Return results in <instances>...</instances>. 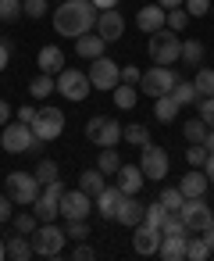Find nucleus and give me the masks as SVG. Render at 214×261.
Instances as JSON below:
<instances>
[{"label":"nucleus","instance_id":"7ed1b4c3","mask_svg":"<svg viewBox=\"0 0 214 261\" xmlns=\"http://www.w3.org/2000/svg\"><path fill=\"white\" fill-rule=\"evenodd\" d=\"M29 240H33V254H36V257H57V254L65 250V243H68L65 229L54 225V222H40Z\"/></svg>","mask_w":214,"mask_h":261},{"label":"nucleus","instance_id":"20e7f679","mask_svg":"<svg viewBox=\"0 0 214 261\" xmlns=\"http://www.w3.org/2000/svg\"><path fill=\"white\" fill-rule=\"evenodd\" d=\"M4 193L15 200V204H22V207H33V200L40 197V190H43V182L36 179V172H11L8 179H4Z\"/></svg>","mask_w":214,"mask_h":261},{"label":"nucleus","instance_id":"c9c22d12","mask_svg":"<svg viewBox=\"0 0 214 261\" xmlns=\"http://www.w3.org/2000/svg\"><path fill=\"white\" fill-rule=\"evenodd\" d=\"M36 179H40V182H54V179H61L57 161H54V158H40V165H36Z\"/></svg>","mask_w":214,"mask_h":261},{"label":"nucleus","instance_id":"09e8293b","mask_svg":"<svg viewBox=\"0 0 214 261\" xmlns=\"http://www.w3.org/2000/svg\"><path fill=\"white\" fill-rule=\"evenodd\" d=\"M200 118L207 122V129H214V97H200Z\"/></svg>","mask_w":214,"mask_h":261},{"label":"nucleus","instance_id":"79ce46f5","mask_svg":"<svg viewBox=\"0 0 214 261\" xmlns=\"http://www.w3.org/2000/svg\"><path fill=\"white\" fill-rule=\"evenodd\" d=\"M22 15V0H0V22H18Z\"/></svg>","mask_w":214,"mask_h":261},{"label":"nucleus","instance_id":"f8f14e48","mask_svg":"<svg viewBox=\"0 0 214 261\" xmlns=\"http://www.w3.org/2000/svg\"><path fill=\"white\" fill-rule=\"evenodd\" d=\"M178 215H182V222L189 225V232H203V229L214 222V211L207 207L203 197H186V204L178 207Z\"/></svg>","mask_w":214,"mask_h":261},{"label":"nucleus","instance_id":"e433bc0d","mask_svg":"<svg viewBox=\"0 0 214 261\" xmlns=\"http://www.w3.org/2000/svg\"><path fill=\"white\" fill-rule=\"evenodd\" d=\"M210 254H214V250L207 247V240H203V236H196V240H189V243H186V257H189V261H203V257H210Z\"/></svg>","mask_w":214,"mask_h":261},{"label":"nucleus","instance_id":"1a4fd4ad","mask_svg":"<svg viewBox=\"0 0 214 261\" xmlns=\"http://www.w3.org/2000/svg\"><path fill=\"white\" fill-rule=\"evenodd\" d=\"M86 140L97 143V147H114L121 140V122L107 118V115H97V118L86 122Z\"/></svg>","mask_w":214,"mask_h":261},{"label":"nucleus","instance_id":"5fc2aeb1","mask_svg":"<svg viewBox=\"0 0 214 261\" xmlns=\"http://www.w3.org/2000/svg\"><path fill=\"white\" fill-rule=\"evenodd\" d=\"M8 61H11V40H0V72L8 68Z\"/></svg>","mask_w":214,"mask_h":261},{"label":"nucleus","instance_id":"423d86ee","mask_svg":"<svg viewBox=\"0 0 214 261\" xmlns=\"http://www.w3.org/2000/svg\"><path fill=\"white\" fill-rule=\"evenodd\" d=\"M61 193H65V182H61V179L43 182L40 197L33 200V215H36L40 222H54V218L61 215Z\"/></svg>","mask_w":214,"mask_h":261},{"label":"nucleus","instance_id":"72a5a7b5","mask_svg":"<svg viewBox=\"0 0 214 261\" xmlns=\"http://www.w3.org/2000/svg\"><path fill=\"white\" fill-rule=\"evenodd\" d=\"M111 93H114V104H118L121 111H132V108H136V86H129V83H118Z\"/></svg>","mask_w":214,"mask_h":261},{"label":"nucleus","instance_id":"bf43d9fd","mask_svg":"<svg viewBox=\"0 0 214 261\" xmlns=\"http://www.w3.org/2000/svg\"><path fill=\"white\" fill-rule=\"evenodd\" d=\"M200 236H203V240H207V247H210V250H214V222H210V225H207V229H203V232H200Z\"/></svg>","mask_w":214,"mask_h":261},{"label":"nucleus","instance_id":"7c9ffc66","mask_svg":"<svg viewBox=\"0 0 214 261\" xmlns=\"http://www.w3.org/2000/svg\"><path fill=\"white\" fill-rule=\"evenodd\" d=\"M121 140H129L132 147H146V143H150V129H146V125H139V122L121 125Z\"/></svg>","mask_w":214,"mask_h":261},{"label":"nucleus","instance_id":"9d476101","mask_svg":"<svg viewBox=\"0 0 214 261\" xmlns=\"http://www.w3.org/2000/svg\"><path fill=\"white\" fill-rule=\"evenodd\" d=\"M33 143H36V133L25 122H8L4 133H0V147L8 154H25V150H33Z\"/></svg>","mask_w":214,"mask_h":261},{"label":"nucleus","instance_id":"b1692460","mask_svg":"<svg viewBox=\"0 0 214 261\" xmlns=\"http://www.w3.org/2000/svg\"><path fill=\"white\" fill-rule=\"evenodd\" d=\"M154 118L157 122H175L178 118V100L171 97V93H161V97H154Z\"/></svg>","mask_w":214,"mask_h":261},{"label":"nucleus","instance_id":"dca6fc26","mask_svg":"<svg viewBox=\"0 0 214 261\" xmlns=\"http://www.w3.org/2000/svg\"><path fill=\"white\" fill-rule=\"evenodd\" d=\"M97 33H100L107 43H114V40L125 36V18L118 15V8H111V11H97Z\"/></svg>","mask_w":214,"mask_h":261},{"label":"nucleus","instance_id":"a18cd8bd","mask_svg":"<svg viewBox=\"0 0 214 261\" xmlns=\"http://www.w3.org/2000/svg\"><path fill=\"white\" fill-rule=\"evenodd\" d=\"M164 215H168V211H164V204L157 200V204H150V207L143 211V222H146V225H157V229H161V225H164Z\"/></svg>","mask_w":214,"mask_h":261},{"label":"nucleus","instance_id":"13d9d810","mask_svg":"<svg viewBox=\"0 0 214 261\" xmlns=\"http://www.w3.org/2000/svg\"><path fill=\"white\" fill-rule=\"evenodd\" d=\"M93 8L97 11H111V8H118V0H93Z\"/></svg>","mask_w":214,"mask_h":261},{"label":"nucleus","instance_id":"4d7b16f0","mask_svg":"<svg viewBox=\"0 0 214 261\" xmlns=\"http://www.w3.org/2000/svg\"><path fill=\"white\" fill-rule=\"evenodd\" d=\"M203 175H207V182L214 186V154H207V165H203Z\"/></svg>","mask_w":214,"mask_h":261},{"label":"nucleus","instance_id":"5701e85b","mask_svg":"<svg viewBox=\"0 0 214 261\" xmlns=\"http://www.w3.org/2000/svg\"><path fill=\"white\" fill-rule=\"evenodd\" d=\"M143 211H146V207H143V204L136 200V193H132V197H125V200H121V207H118L114 222H121V225H129V229H132V225H139V222H143Z\"/></svg>","mask_w":214,"mask_h":261},{"label":"nucleus","instance_id":"37998d69","mask_svg":"<svg viewBox=\"0 0 214 261\" xmlns=\"http://www.w3.org/2000/svg\"><path fill=\"white\" fill-rule=\"evenodd\" d=\"M207 147L203 143H189V150H186V161H189V168H203L207 165Z\"/></svg>","mask_w":214,"mask_h":261},{"label":"nucleus","instance_id":"ddd939ff","mask_svg":"<svg viewBox=\"0 0 214 261\" xmlns=\"http://www.w3.org/2000/svg\"><path fill=\"white\" fill-rule=\"evenodd\" d=\"M139 168H143V175H146V179L161 182V179L168 175V150H164V147L146 143V147H143V158H139Z\"/></svg>","mask_w":214,"mask_h":261},{"label":"nucleus","instance_id":"c85d7f7f","mask_svg":"<svg viewBox=\"0 0 214 261\" xmlns=\"http://www.w3.org/2000/svg\"><path fill=\"white\" fill-rule=\"evenodd\" d=\"M171 97L178 100V108H186V104H200V93H196L193 79H178L175 90H171Z\"/></svg>","mask_w":214,"mask_h":261},{"label":"nucleus","instance_id":"e2e57ef3","mask_svg":"<svg viewBox=\"0 0 214 261\" xmlns=\"http://www.w3.org/2000/svg\"><path fill=\"white\" fill-rule=\"evenodd\" d=\"M0 257H8V240H0Z\"/></svg>","mask_w":214,"mask_h":261},{"label":"nucleus","instance_id":"0eeeda50","mask_svg":"<svg viewBox=\"0 0 214 261\" xmlns=\"http://www.w3.org/2000/svg\"><path fill=\"white\" fill-rule=\"evenodd\" d=\"M86 75H89L93 90H104V93H107V90H114V86L121 83V65H114L107 54H100V58L89 61V72H86Z\"/></svg>","mask_w":214,"mask_h":261},{"label":"nucleus","instance_id":"58836bf2","mask_svg":"<svg viewBox=\"0 0 214 261\" xmlns=\"http://www.w3.org/2000/svg\"><path fill=\"white\" fill-rule=\"evenodd\" d=\"M182 61L203 65V43H200V40H186V43H182Z\"/></svg>","mask_w":214,"mask_h":261},{"label":"nucleus","instance_id":"f704fd0d","mask_svg":"<svg viewBox=\"0 0 214 261\" xmlns=\"http://www.w3.org/2000/svg\"><path fill=\"white\" fill-rule=\"evenodd\" d=\"M182 133H186V140H189V143H203V136H207V122L196 115V118H189V122L182 125Z\"/></svg>","mask_w":214,"mask_h":261},{"label":"nucleus","instance_id":"603ef678","mask_svg":"<svg viewBox=\"0 0 214 261\" xmlns=\"http://www.w3.org/2000/svg\"><path fill=\"white\" fill-rule=\"evenodd\" d=\"M72 257H75V261H93V257H97V250H93L89 243H82V240H79V247H75V254H72Z\"/></svg>","mask_w":214,"mask_h":261},{"label":"nucleus","instance_id":"8fccbe9b","mask_svg":"<svg viewBox=\"0 0 214 261\" xmlns=\"http://www.w3.org/2000/svg\"><path fill=\"white\" fill-rule=\"evenodd\" d=\"M11 215H15V200L8 193H0V222H11Z\"/></svg>","mask_w":214,"mask_h":261},{"label":"nucleus","instance_id":"2eb2a0df","mask_svg":"<svg viewBox=\"0 0 214 261\" xmlns=\"http://www.w3.org/2000/svg\"><path fill=\"white\" fill-rule=\"evenodd\" d=\"M161 229L157 225H146V222H139V225H132V247H136V254H157L161 250Z\"/></svg>","mask_w":214,"mask_h":261},{"label":"nucleus","instance_id":"6e6552de","mask_svg":"<svg viewBox=\"0 0 214 261\" xmlns=\"http://www.w3.org/2000/svg\"><path fill=\"white\" fill-rule=\"evenodd\" d=\"M175 83H178V75L171 72V65H154V68H146V72H143L139 90H143L146 97H161V93H171V90H175Z\"/></svg>","mask_w":214,"mask_h":261},{"label":"nucleus","instance_id":"4c0bfd02","mask_svg":"<svg viewBox=\"0 0 214 261\" xmlns=\"http://www.w3.org/2000/svg\"><path fill=\"white\" fill-rule=\"evenodd\" d=\"M164 25H168L171 33H182V29L189 25V15H186V8H171V11L164 15Z\"/></svg>","mask_w":214,"mask_h":261},{"label":"nucleus","instance_id":"f257e3e1","mask_svg":"<svg viewBox=\"0 0 214 261\" xmlns=\"http://www.w3.org/2000/svg\"><path fill=\"white\" fill-rule=\"evenodd\" d=\"M54 29H57V36H68V40H79L82 33H93L97 29L93 0H65L54 11Z\"/></svg>","mask_w":214,"mask_h":261},{"label":"nucleus","instance_id":"de8ad7c7","mask_svg":"<svg viewBox=\"0 0 214 261\" xmlns=\"http://www.w3.org/2000/svg\"><path fill=\"white\" fill-rule=\"evenodd\" d=\"M22 11H25V18H43L47 15V0H22Z\"/></svg>","mask_w":214,"mask_h":261},{"label":"nucleus","instance_id":"2f4dec72","mask_svg":"<svg viewBox=\"0 0 214 261\" xmlns=\"http://www.w3.org/2000/svg\"><path fill=\"white\" fill-rule=\"evenodd\" d=\"M161 236H189V225L182 222V215H178V211H168V215H164Z\"/></svg>","mask_w":214,"mask_h":261},{"label":"nucleus","instance_id":"c756f323","mask_svg":"<svg viewBox=\"0 0 214 261\" xmlns=\"http://www.w3.org/2000/svg\"><path fill=\"white\" fill-rule=\"evenodd\" d=\"M97 168H100L104 175H118V168H121V158H118V150H114V147H100Z\"/></svg>","mask_w":214,"mask_h":261},{"label":"nucleus","instance_id":"aec40b11","mask_svg":"<svg viewBox=\"0 0 214 261\" xmlns=\"http://www.w3.org/2000/svg\"><path fill=\"white\" fill-rule=\"evenodd\" d=\"M93 200H97V211H100L104 218H114V215H118V207H121V200H125V193H121L118 186H104Z\"/></svg>","mask_w":214,"mask_h":261},{"label":"nucleus","instance_id":"a878e982","mask_svg":"<svg viewBox=\"0 0 214 261\" xmlns=\"http://www.w3.org/2000/svg\"><path fill=\"white\" fill-rule=\"evenodd\" d=\"M54 90H57V75H50V72H40V75L29 83V93H33V100H47Z\"/></svg>","mask_w":214,"mask_h":261},{"label":"nucleus","instance_id":"4468645a","mask_svg":"<svg viewBox=\"0 0 214 261\" xmlns=\"http://www.w3.org/2000/svg\"><path fill=\"white\" fill-rule=\"evenodd\" d=\"M93 207V197L86 190H65L61 193V215L65 218H86Z\"/></svg>","mask_w":214,"mask_h":261},{"label":"nucleus","instance_id":"f03ea898","mask_svg":"<svg viewBox=\"0 0 214 261\" xmlns=\"http://www.w3.org/2000/svg\"><path fill=\"white\" fill-rule=\"evenodd\" d=\"M146 54H150L154 65H175V61L182 58V40H178V33H171L168 25L157 29V33H150Z\"/></svg>","mask_w":214,"mask_h":261},{"label":"nucleus","instance_id":"cd10ccee","mask_svg":"<svg viewBox=\"0 0 214 261\" xmlns=\"http://www.w3.org/2000/svg\"><path fill=\"white\" fill-rule=\"evenodd\" d=\"M104 186H107V175H104L100 168H89V172H82V175H79V190H86L89 197H97Z\"/></svg>","mask_w":214,"mask_h":261},{"label":"nucleus","instance_id":"39448f33","mask_svg":"<svg viewBox=\"0 0 214 261\" xmlns=\"http://www.w3.org/2000/svg\"><path fill=\"white\" fill-rule=\"evenodd\" d=\"M89 90H93V83H89L86 72H79V68H61V72H57V93H61L65 100L82 104V100L89 97Z\"/></svg>","mask_w":214,"mask_h":261},{"label":"nucleus","instance_id":"bb28decb","mask_svg":"<svg viewBox=\"0 0 214 261\" xmlns=\"http://www.w3.org/2000/svg\"><path fill=\"white\" fill-rule=\"evenodd\" d=\"M8 257H11V261H29V257H33V240H29L25 232L11 236V240H8Z\"/></svg>","mask_w":214,"mask_h":261},{"label":"nucleus","instance_id":"6e6d98bb","mask_svg":"<svg viewBox=\"0 0 214 261\" xmlns=\"http://www.w3.org/2000/svg\"><path fill=\"white\" fill-rule=\"evenodd\" d=\"M8 122H11V104H8V100H0V129H4Z\"/></svg>","mask_w":214,"mask_h":261},{"label":"nucleus","instance_id":"473e14b6","mask_svg":"<svg viewBox=\"0 0 214 261\" xmlns=\"http://www.w3.org/2000/svg\"><path fill=\"white\" fill-rule=\"evenodd\" d=\"M193 86H196V93L200 97H214V68H196V75H193Z\"/></svg>","mask_w":214,"mask_h":261},{"label":"nucleus","instance_id":"4be33fe9","mask_svg":"<svg viewBox=\"0 0 214 261\" xmlns=\"http://www.w3.org/2000/svg\"><path fill=\"white\" fill-rule=\"evenodd\" d=\"M207 175H203V168H189L186 175H182V182H178V190L186 193V197H203L207 193Z\"/></svg>","mask_w":214,"mask_h":261},{"label":"nucleus","instance_id":"3c124183","mask_svg":"<svg viewBox=\"0 0 214 261\" xmlns=\"http://www.w3.org/2000/svg\"><path fill=\"white\" fill-rule=\"evenodd\" d=\"M139 79H143V72H139L136 65H129V68H121V83H129V86H139Z\"/></svg>","mask_w":214,"mask_h":261},{"label":"nucleus","instance_id":"49530a36","mask_svg":"<svg viewBox=\"0 0 214 261\" xmlns=\"http://www.w3.org/2000/svg\"><path fill=\"white\" fill-rule=\"evenodd\" d=\"M186 15H189V18L210 15V0H186Z\"/></svg>","mask_w":214,"mask_h":261},{"label":"nucleus","instance_id":"393cba45","mask_svg":"<svg viewBox=\"0 0 214 261\" xmlns=\"http://www.w3.org/2000/svg\"><path fill=\"white\" fill-rule=\"evenodd\" d=\"M186 243H189V236H164L157 254L164 261H186Z\"/></svg>","mask_w":214,"mask_h":261},{"label":"nucleus","instance_id":"0e129e2a","mask_svg":"<svg viewBox=\"0 0 214 261\" xmlns=\"http://www.w3.org/2000/svg\"><path fill=\"white\" fill-rule=\"evenodd\" d=\"M210 15H214V0H210Z\"/></svg>","mask_w":214,"mask_h":261},{"label":"nucleus","instance_id":"680f3d73","mask_svg":"<svg viewBox=\"0 0 214 261\" xmlns=\"http://www.w3.org/2000/svg\"><path fill=\"white\" fill-rule=\"evenodd\" d=\"M203 147L214 154V129H207V136H203Z\"/></svg>","mask_w":214,"mask_h":261},{"label":"nucleus","instance_id":"052dcab7","mask_svg":"<svg viewBox=\"0 0 214 261\" xmlns=\"http://www.w3.org/2000/svg\"><path fill=\"white\" fill-rule=\"evenodd\" d=\"M157 4H161L164 11H171V8H182V4H186V0H157Z\"/></svg>","mask_w":214,"mask_h":261},{"label":"nucleus","instance_id":"c03bdc74","mask_svg":"<svg viewBox=\"0 0 214 261\" xmlns=\"http://www.w3.org/2000/svg\"><path fill=\"white\" fill-rule=\"evenodd\" d=\"M11 222H15V232H25V236H33L36 225H40L36 215H11Z\"/></svg>","mask_w":214,"mask_h":261},{"label":"nucleus","instance_id":"a211bd4d","mask_svg":"<svg viewBox=\"0 0 214 261\" xmlns=\"http://www.w3.org/2000/svg\"><path fill=\"white\" fill-rule=\"evenodd\" d=\"M75 54L86 58V61H93V58L107 54V40H104L100 33H82V36L75 40Z\"/></svg>","mask_w":214,"mask_h":261},{"label":"nucleus","instance_id":"412c9836","mask_svg":"<svg viewBox=\"0 0 214 261\" xmlns=\"http://www.w3.org/2000/svg\"><path fill=\"white\" fill-rule=\"evenodd\" d=\"M36 65H40V72L57 75V72L65 68V50H61V47H54V43H47V47L36 54Z\"/></svg>","mask_w":214,"mask_h":261},{"label":"nucleus","instance_id":"f3484780","mask_svg":"<svg viewBox=\"0 0 214 261\" xmlns=\"http://www.w3.org/2000/svg\"><path fill=\"white\" fill-rule=\"evenodd\" d=\"M164 15H168V11H164L161 4H146V8L136 11V29H143L146 36L157 33V29H164Z\"/></svg>","mask_w":214,"mask_h":261},{"label":"nucleus","instance_id":"864d4df0","mask_svg":"<svg viewBox=\"0 0 214 261\" xmlns=\"http://www.w3.org/2000/svg\"><path fill=\"white\" fill-rule=\"evenodd\" d=\"M36 111H40V108H33V104H25V108H18V122H25V125H33V122H36Z\"/></svg>","mask_w":214,"mask_h":261},{"label":"nucleus","instance_id":"ea45409f","mask_svg":"<svg viewBox=\"0 0 214 261\" xmlns=\"http://www.w3.org/2000/svg\"><path fill=\"white\" fill-rule=\"evenodd\" d=\"M161 204H164V211H178V207L186 204V193H182L178 186H168V190L161 193Z\"/></svg>","mask_w":214,"mask_h":261},{"label":"nucleus","instance_id":"6ab92c4d","mask_svg":"<svg viewBox=\"0 0 214 261\" xmlns=\"http://www.w3.org/2000/svg\"><path fill=\"white\" fill-rule=\"evenodd\" d=\"M143 182H146L143 168H136V165H121V168H118V190H121L125 197L139 193V190H143Z\"/></svg>","mask_w":214,"mask_h":261},{"label":"nucleus","instance_id":"a19ab883","mask_svg":"<svg viewBox=\"0 0 214 261\" xmlns=\"http://www.w3.org/2000/svg\"><path fill=\"white\" fill-rule=\"evenodd\" d=\"M65 236H68V240H75V243H79V240H86V236H89V222H86V218H68Z\"/></svg>","mask_w":214,"mask_h":261},{"label":"nucleus","instance_id":"9b49d317","mask_svg":"<svg viewBox=\"0 0 214 261\" xmlns=\"http://www.w3.org/2000/svg\"><path fill=\"white\" fill-rule=\"evenodd\" d=\"M33 133H36L43 143L57 140V136L65 133V111H61V108H40V111H36V122H33Z\"/></svg>","mask_w":214,"mask_h":261}]
</instances>
